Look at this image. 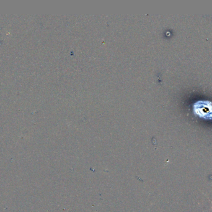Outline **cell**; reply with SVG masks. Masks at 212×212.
Here are the masks:
<instances>
[{"mask_svg": "<svg viewBox=\"0 0 212 212\" xmlns=\"http://www.w3.org/2000/svg\"><path fill=\"white\" fill-rule=\"evenodd\" d=\"M193 113L205 120H212V102L210 100H199L193 105Z\"/></svg>", "mask_w": 212, "mask_h": 212, "instance_id": "6da1fadb", "label": "cell"}]
</instances>
